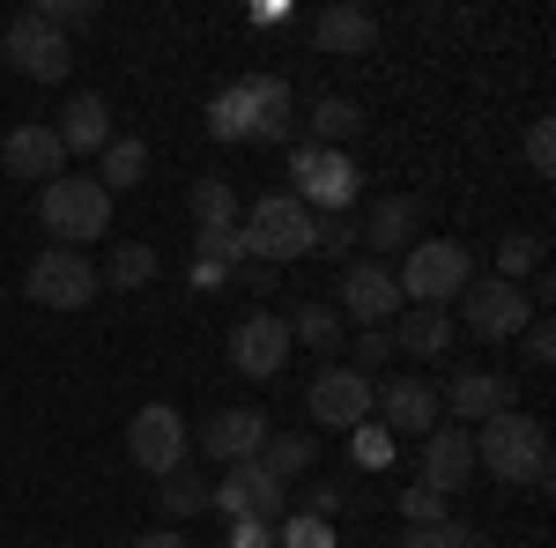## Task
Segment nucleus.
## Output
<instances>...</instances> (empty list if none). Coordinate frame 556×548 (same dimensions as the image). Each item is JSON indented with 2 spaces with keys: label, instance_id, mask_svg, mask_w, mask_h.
<instances>
[{
  "label": "nucleus",
  "instance_id": "nucleus-21",
  "mask_svg": "<svg viewBox=\"0 0 556 548\" xmlns=\"http://www.w3.org/2000/svg\"><path fill=\"white\" fill-rule=\"evenodd\" d=\"M312 44H319V52H334V60H364V52L379 44V15H371V8H356V0H334V8H319Z\"/></svg>",
  "mask_w": 556,
  "mask_h": 548
},
{
  "label": "nucleus",
  "instance_id": "nucleus-28",
  "mask_svg": "<svg viewBox=\"0 0 556 548\" xmlns=\"http://www.w3.org/2000/svg\"><path fill=\"white\" fill-rule=\"evenodd\" d=\"M89 178H97V186H104V193L119 201V193H134V186L149 178V149H141L134 133H112V141H104V156H97V170H89Z\"/></svg>",
  "mask_w": 556,
  "mask_h": 548
},
{
  "label": "nucleus",
  "instance_id": "nucleus-15",
  "mask_svg": "<svg viewBox=\"0 0 556 548\" xmlns=\"http://www.w3.org/2000/svg\"><path fill=\"white\" fill-rule=\"evenodd\" d=\"M290 319H275V311H245L238 327H230V364L245 371V379H282V364H290Z\"/></svg>",
  "mask_w": 556,
  "mask_h": 548
},
{
  "label": "nucleus",
  "instance_id": "nucleus-26",
  "mask_svg": "<svg viewBox=\"0 0 556 548\" xmlns=\"http://www.w3.org/2000/svg\"><path fill=\"white\" fill-rule=\"evenodd\" d=\"M156 275H164V259H156V245H141V238H119V245L104 253V267H97V282H104V290H119V296L149 290Z\"/></svg>",
  "mask_w": 556,
  "mask_h": 548
},
{
  "label": "nucleus",
  "instance_id": "nucleus-14",
  "mask_svg": "<svg viewBox=\"0 0 556 548\" xmlns=\"http://www.w3.org/2000/svg\"><path fill=\"white\" fill-rule=\"evenodd\" d=\"M334 311H342V319H356V327H393V319H401L393 267H386V259H349L342 290H334Z\"/></svg>",
  "mask_w": 556,
  "mask_h": 548
},
{
  "label": "nucleus",
  "instance_id": "nucleus-17",
  "mask_svg": "<svg viewBox=\"0 0 556 548\" xmlns=\"http://www.w3.org/2000/svg\"><path fill=\"white\" fill-rule=\"evenodd\" d=\"M424 482L438 489V497H460L475 482V437L460 430V422H438L424 437Z\"/></svg>",
  "mask_w": 556,
  "mask_h": 548
},
{
  "label": "nucleus",
  "instance_id": "nucleus-30",
  "mask_svg": "<svg viewBox=\"0 0 556 548\" xmlns=\"http://www.w3.org/2000/svg\"><path fill=\"white\" fill-rule=\"evenodd\" d=\"M215 230H238V193L223 178H193V238H215Z\"/></svg>",
  "mask_w": 556,
  "mask_h": 548
},
{
  "label": "nucleus",
  "instance_id": "nucleus-18",
  "mask_svg": "<svg viewBox=\"0 0 556 548\" xmlns=\"http://www.w3.org/2000/svg\"><path fill=\"white\" fill-rule=\"evenodd\" d=\"M0 164H8V178H23V186H52L60 170H67V149H60V133L52 127H15L8 141H0Z\"/></svg>",
  "mask_w": 556,
  "mask_h": 548
},
{
  "label": "nucleus",
  "instance_id": "nucleus-6",
  "mask_svg": "<svg viewBox=\"0 0 556 548\" xmlns=\"http://www.w3.org/2000/svg\"><path fill=\"white\" fill-rule=\"evenodd\" d=\"M290 193H298L312 215H349V201H356V186H364V170L349 164L342 149H312V141H298L290 149Z\"/></svg>",
  "mask_w": 556,
  "mask_h": 548
},
{
  "label": "nucleus",
  "instance_id": "nucleus-5",
  "mask_svg": "<svg viewBox=\"0 0 556 548\" xmlns=\"http://www.w3.org/2000/svg\"><path fill=\"white\" fill-rule=\"evenodd\" d=\"M312 222L319 215L304 208L298 193H260L253 208H245V259H260V267H290V259L312 253Z\"/></svg>",
  "mask_w": 556,
  "mask_h": 548
},
{
  "label": "nucleus",
  "instance_id": "nucleus-23",
  "mask_svg": "<svg viewBox=\"0 0 556 548\" xmlns=\"http://www.w3.org/2000/svg\"><path fill=\"white\" fill-rule=\"evenodd\" d=\"M290 341H304L312 356H327V364H334V356L349 348V319L334 311V296H304L298 311H290Z\"/></svg>",
  "mask_w": 556,
  "mask_h": 548
},
{
  "label": "nucleus",
  "instance_id": "nucleus-2",
  "mask_svg": "<svg viewBox=\"0 0 556 548\" xmlns=\"http://www.w3.org/2000/svg\"><path fill=\"white\" fill-rule=\"evenodd\" d=\"M475 467L497 474L505 489H549V430H542V416H519V408L490 416L475 430Z\"/></svg>",
  "mask_w": 556,
  "mask_h": 548
},
{
  "label": "nucleus",
  "instance_id": "nucleus-31",
  "mask_svg": "<svg viewBox=\"0 0 556 548\" xmlns=\"http://www.w3.org/2000/svg\"><path fill=\"white\" fill-rule=\"evenodd\" d=\"M534 275H542V238L534 230H505L497 238V282H519L527 290Z\"/></svg>",
  "mask_w": 556,
  "mask_h": 548
},
{
  "label": "nucleus",
  "instance_id": "nucleus-9",
  "mask_svg": "<svg viewBox=\"0 0 556 548\" xmlns=\"http://www.w3.org/2000/svg\"><path fill=\"white\" fill-rule=\"evenodd\" d=\"M371 385L379 379H364V371H349V364H327L319 379L304 385V416L319 422V430H364L371 422Z\"/></svg>",
  "mask_w": 556,
  "mask_h": 548
},
{
  "label": "nucleus",
  "instance_id": "nucleus-1",
  "mask_svg": "<svg viewBox=\"0 0 556 548\" xmlns=\"http://www.w3.org/2000/svg\"><path fill=\"white\" fill-rule=\"evenodd\" d=\"M290 127H298V97L282 75H238L208 104L215 141H290Z\"/></svg>",
  "mask_w": 556,
  "mask_h": 548
},
{
  "label": "nucleus",
  "instance_id": "nucleus-40",
  "mask_svg": "<svg viewBox=\"0 0 556 548\" xmlns=\"http://www.w3.org/2000/svg\"><path fill=\"white\" fill-rule=\"evenodd\" d=\"M304 519H327L334 526V511H342V482H304Z\"/></svg>",
  "mask_w": 556,
  "mask_h": 548
},
{
  "label": "nucleus",
  "instance_id": "nucleus-29",
  "mask_svg": "<svg viewBox=\"0 0 556 548\" xmlns=\"http://www.w3.org/2000/svg\"><path fill=\"white\" fill-rule=\"evenodd\" d=\"M156 497H164V519H201V511L215 505V482L193 474V467H172V474L156 482Z\"/></svg>",
  "mask_w": 556,
  "mask_h": 548
},
{
  "label": "nucleus",
  "instance_id": "nucleus-25",
  "mask_svg": "<svg viewBox=\"0 0 556 548\" xmlns=\"http://www.w3.org/2000/svg\"><path fill=\"white\" fill-rule=\"evenodd\" d=\"M253 460H260V474H275V482L290 489L298 474H312V460H319V437H312V430H267Z\"/></svg>",
  "mask_w": 556,
  "mask_h": 548
},
{
  "label": "nucleus",
  "instance_id": "nucleus-13",
  "mask_svg": "<svg viewBox=\"0 0 556 548\" xmlns=\"http://www.w3.org/2000/svg\"><path fill=\"white\" fill-rule=\"evenodd\" d=\"M371 422L386 437H430L438 430V385L430 379H379L371 385Z\"/></svg>",
  "mask_w": 556,
  "mask_h": 548
},
{
  "label": "nucleus",
  "instance_id": "nucleus-42",
  "mask_svg": "<svg viewBox=\"0 0 556 548\" xmlns=\"http://www.w3.org/2000/svg\"><path fill=\"white\" fill-rule=\"evenodd\" d=\"M230 548H275V526H260V519H230Z\"/></svg>",
  "mask_w": 556,
  "mask_h": 548
},
{
  "label": "nucleus",
  "instance_id": "nucleus-35",
  "mask_svg": "<svg viewBox=\"0 0 556 548\" xmlns=\"http://www.w3.org/2000/svg\"><path fill=\"white\" fill-rule=\"evenodd\" d=\"M401 548H482V534H475V526H460V519H445V526H408V534H401Z\"/></svg>",
  "mask_w": 556,
  "mask_h": 548
},
{
  "label": "nucleus",
  "instance_id": "nucleus-20",
  "mask_svg": "<svg viewBox=\"0 0 556 548\" xmlns=\"http://www.w3.org/2000/svg\"><path fill=\"white\" fill-rule=\"evenodd\" d=\"M416 222H424V208H416L408 193H386L379 208L356 222V245H364L371 259H386V267H393V253H408V245H416Z\"/></svg>",
  "mask_w": 556,
  "mask_h": 548
},
{
  "label": "nucleus",
  "instance_id": "nucleus-33",
  "mask_svg": "<svg viewBox=\"0 0 556 548\" xmlns=\"http://www.w3.org/2000/svg\"><path fill=\"white\" fill-rule=\"evenodd\" d=\"M401 519H408V526H445V519H453V497H438L430 482H408V489H401Z\"/></svg>",
  "mask_w": 556,
  "mask_h": 548
},
{
  "label": "nucleus",
  "instance_id": "nucleus-38",
  "mask_svg": "<svg viewBox=\"0 0 556 548\" xmlns=\"http://www.w3.org/2000/svg\"><path fill=\"white\" fill-rule=\"evenodd\" d=\"M527 170H534V178H549V170H556V127H549V119L527 127Z\"/></svg>",
  "mask_w": 556,
  "mask_h": 548
},
{
  "label": "nucleus",
  "instance_id": "nucleus-10",
  "mask_svg": "<svg viewBox=\"0 0 556 548\" xmlns=\"http://www.w3.org/2000/svg\"><path fill=\"white\" fill-rule=\"evenodd\" d=\"M186 445H193V430H186V416L178 408H164V400H149V408H134L127 422V460L141 467V474H172V467H186Z\"/></svg>",
  "mask_w": 556,
  "mask_h": 548
},
{
  "label": "nucleus",
  "instance_id": "nucleus-19",
  "mask_svg": "<svg viewBox=\"0 0 556 548\" xmlns=\"http://www.w3.org/2000/svg\"><path fill=\"white\" fill-rule=\"evenodd\" d=\"M193 437H201V453H208L215 467H238V460H253V453H260L267 416H260V408H215V416L201 422Z\"/></svg>",
  "mask_w": 556,
  "mask_h": 548
},
{
  "label": "nucleus",
  "instance_id": "nucleus-11",
  "mask_svg": "<svg viewBox=\"0 0 556 548\" xmlns=\"http://www.w3.org/2000/svg\"><path fill=\"white\" fill-rule=\"evenodd\" d=\"M0 52H8V67H15V75H30V82H67V67H75V44L60 38L52 23H38L30 8L0 30Z\"/></svg>",
  "mask_w": 556,
  "mask_h": 548
},
{
  "label": "nucleus",
  "instance_id": "nucleus-43",
  "mask_svg": "<svg viewBox=\"0 0 556 548\" xmlns=\"http://www.w3.org/2000/svg\"><path fill=\"white\" fill-rule=\"evenodd\" d=\"M127 548H186V534H172V526H156V534H134Z\"/></svg>",
  "mask_w": 556,
  "mask_h": 548
},
{
  "label": "nucleus",
  "instance_id": "nucleus-12",
  "mask_svg": "<svg viewBox=\"0 0 556 548\" xmlns=\"http://www.w3.org/2000/svg\"><path fill=\"white\" fill-rule=\"evenodd\" d=\"M223 519H260V526H282L290 519V489L275 474H260V460H238L223 482H215V505Z\"/></svg>",
  "mask_w": 556,
  "mask_h": 548
},
{
  "label": "nucleus",
  "instance_id": "nucleus-22",
  "mask_svg": "<svg viewBox=\"0 0 556 548\" xmlns=\"http://www.w3.org/2000/svg\"><path fill=\"white\" fill-rule=\"evenodd\" d=\"M60 149L67 156H104V141H112V104L97 97V89H83V97H67V112H60Z\"/></svg>",
  "mask_w": 556,
  "mask_h": 548
},
{
  "label": "nucleus",
  "instance_id": "nucleus-3",
  "mask_svg": "<svg viewBox=\"0 0 556 548\" xmlns=\"http://www.w3.org/2000/svg\"><path fill=\"white\" fill-rule=\"evenodd\" d=\"M468 282H475V253L460 245V238H416V245L401 253V275H393L401 304H424V311L460 304Z\"/></svg>",
  "mask_w": 556,
  "mask_h": 548
},
{
  "label": "nucleus",
  "instance_id": "nucleus-41",
  "mask_svg": "<svg viewBox=\"0 0 556 548\" xmlns=\"http://www.w3.org/2000/svg\"><path fill=\"white\" fill-rule=\"evenodd\" d=\"M349 445H356V460H364V467H386V460H393V437H386L379 422H364V430H349Z\"/></svg>",
  "mask_w": 556,
  "mask_h": 548
},
{
  "label": "nucleus",
  "instance_id": "nucleus-37",
  "mask_svg": "<svg viewBox=\"0 0 556 548\" xmlns=\"http://www.w3.org/2000/svg\"><path fill=\"white\" fill-rule=\"evenodd\" d=\"M275 541H282V548H334V526H327V519H304V511H290V519L275 526Z\"/></svg>",
  "mask_w": 556,
  "mask_h": 548
},
{
  "label": "nucleus",
  "instance_id": "nucleus-8",
  "mask_svg": "<svg viewBox=\"0 0 556 548\" xmlns=\"http://www.w3.org/2000/svg\"><path fill=\"white\" fill-rule=\"evenodd\" d=\"M527 319H534V296L519 290V282H468L460 290V327H468L475 341H519L527 334Z\"/></svg>",
  "mask_w": 556,
  "mask_h": 548
},
{
  "label": "nucleus",
  "instance_id": "nucleus-4",
  "mask_svg": "<svg viewBox=\"0 0 556 548\" xmlns=\"http://www.w3.org/2000/svg\"><path fill=\"white\" fill-rule=\"evenodd\" d=\"M38 222L67 245V253H83L89 238H104L112 230V193L83 178V170H60L52 186H38Z\"/></svg>",
  "mask_w": 556,
  "mask_h": 548
},
{
  "label": "nucleus",
  "instance_id": "nucleus-32",
  "mask_svg": "<svg viewBox=\"0 0 556 548\" xmlns=\"http://www.w3.org/2000/svg\"><path fill=\"white\" fill-rule=\"evenodd\" d=\"M342 356H349V371H364V379H379L386 364H393V334H386V327H364V334L349 341Z\"/></svg>",
  "mask_w": 556,
  "mask_h": 548
},
{
  "label": "nucleus",
  "instance_id": "nucleus-16",
  "mask_svg": "<svg viewBox=\"0 0 556 548\" xmlns=\"http://www.w3.org/2000/svg\"><path fill=\"white\" fill-rule=\"evenodd\" d=\"M505 408H519L513 379H497L482 364H468V371H453V379L438 385V416H453V422H490V416H505Z\"/></svg>",
  "mask_w": 556,
  "mask_h": 548
},
{
  "label": "nucleus",
  "instance_id": "nucleus-7",
  "mask_svg": "<svg viewBox=\"0 0 556 548\" xmlns=\"http://www.w3.org/2000/svg\"><path fill=\"white\" fill-rule=\"evenodd\" d=\"M23 296L45 304V311H83L89 296H97V267H89V253L45 245V253L23 267Z\"/></svg>",
  "mask_w": 556,
  "mask_h": 548
},
{
  "label": "nucleus",
  "instance_id": "nucleus-24",
  "mask_svg": "<svg viewBox=\"0 0 556 548\" xmlns=\"http://www.w3.org/2000/svg\"><path fill=\"white\" fill-rule=\"evenodd\" d=\"M386 334H393V356H445V348H453V311H424V304H408Z\"/></svg>",
  "mask_w": 556,
  "mask_h": 548
},
{
  "label": "nucleus",
  "instance_id": "nucleus-39",
  "mask_svg": "<svg viewBox=\"0 0 556 548\" xmlns=\"http://www.w3.org/2000/svg\"><path fill=\"white\" fill-rule=\"evenodd\" d=\"M519 348H527V364H542V371H549V364H556V327H549V319H542V311L527 319V334H519Z\"/></svg>",
  "mask_w": 556,
  "mask_h": 548
},
{
  "label": "nucleus",
  "instance_id": "nucleus-27",
  "mask_svg": "<svg viewBox=\"0 0 556 548\" xmlns=\"http://www.w3.org/2000/svg\"><path fill=\"white\" fill-rule=\"evenodd\" d=\"M304 127H312V149H349L371 119H364V104H356V97H334V89H327V97L304 112Z\"/></svg>",
  "mask_w": 556,
  "mask_h": 548
},
{
  "label": "nucleus",
  "instance_id": "nucleus-34",
  "mask_svg": "<svg viewBox=\"0 0 556 548\" xmlns=\"http://www.w3.org/2000/svg\"><path fill=\"white\" fill-rule=\"evenodd\" d=\"M30 15H38V23H52L60 38H75V30H89V23H97V0H38Z\"/></svg>",
  "mask_w": 556,
  "mask_h": 548
},
{
  "label": "nucleus",
  "instance_id": "nucleus-36",
  "mask_svg": "<svg viewBox=\"0 0 556 548\" xmlns=\"http://www.w3.org/2000/svg\"><path fill=\"white\" fill-rule=\"evenodd\" d=\"M312 253L349 259L356 253V215H319V222H312Z\"/></svg>",
  "mask_w": 556,
  "mask_h": 548
}]
</instances>
